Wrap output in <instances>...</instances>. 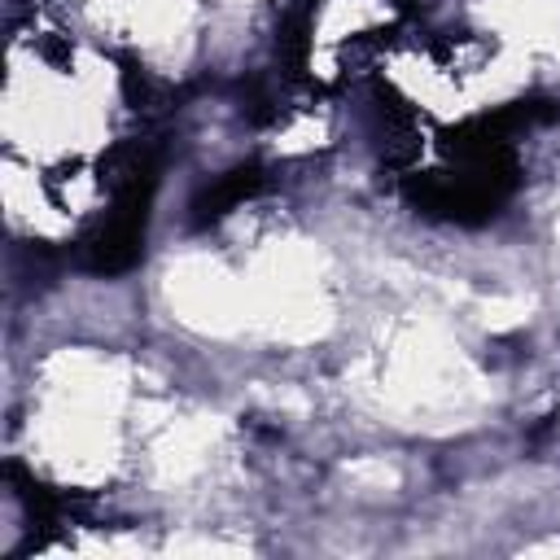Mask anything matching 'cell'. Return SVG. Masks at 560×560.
I'll list each match as a JSON object with an SVG mask.
<instances>
[{
    "label": "cell",
    "instance_id": "cell-1",
    "mask_svg": "<svg viewBox=\"0 0 560 560\" xmlns=\"http://www.w3.org/2000/svg\"><path fill=\"white\" fill-rule=\"evenodd\" d=\"M262 188V171L258 166H236V171H228L214 188H206V197L192 206L197 210V223H210V219H219V214H228L236 201H245L249 192H258Z\"/></svg>",
    "mask_w": 560,
    "mask_h": 560
}]
</instances>
